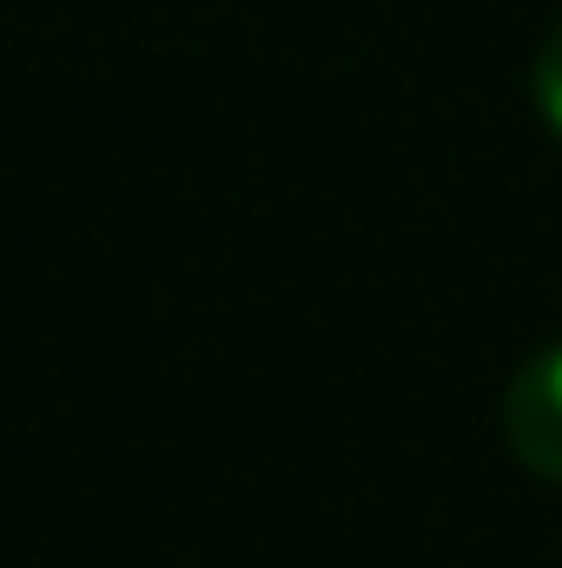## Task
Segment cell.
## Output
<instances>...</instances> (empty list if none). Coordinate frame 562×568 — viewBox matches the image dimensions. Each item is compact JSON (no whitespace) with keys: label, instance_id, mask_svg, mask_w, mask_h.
Listing matches in <instances>:
<instances>
[{"label":"cell","instance_id":"7a4b0ae2","mask_svg":"<svg viewBox=\"0 0 562 568\" xmlns=\"http://www.w3.org/2000/svg\"><path fill=\"white\" fill-rule=\"evenodd\" d=\"M530 93H536L543 126L562 140V27L543 40V53H536V67H530Z\"/></svg>","mask_w":562,"mask_h":568},{"label":"cell","instance_id":"6da1fadb","mask_svg":"<svg viewBox=\"0 0 562 568\" xmlns=\"http://www.w3.org/2000/svg\"><path fill=\"white\" fill-rule=\"evenodd\" d=\"M503 443L530 476L562 483V344L536 351L510 377V390H503Z\"/></svg>","mask_w":562,"mask_h":568}]
</instances>
